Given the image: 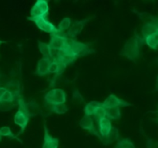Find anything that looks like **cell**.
I'll return each mask as SVG.
<instances>
[{
  "mask_svg": "<svg viewBox=\"0 0 158 148\" xmlns=\"http://www.w3.org/2000/svg\"><path fill=\"white\" fill-rule=\"evenodd\" d=\"M93 17H89V18H86L85 19L80 20V21H73L72 25H71L70 28H69V30L66 32V33L65 34L66 37L69 39L74 40V38L78 36L80 33H81L82 30L84 28V26L87 24L88 21L90 19H92Z\"/></svg>",
  "mask_w": 158,
  "mask_h": 148,
  "instance_id": "ba28073f",
  "label": "cell"
},
{
  "mask_svg": "<svg viewBox=\"0 0 158 148\" xmlns=\"http://www.w3.org/2000/svg\"><path fill=\"white\" fill-rule=\"evenodd\" d=\"M145 43L144 38L140 35L131 37L126 43L120 52V55L128 58L131 61H136L140 55L142 45Z\"/></svg>",
  "mask_w": 158,
  "mask_h": 148,
  "instance_id": "6da1fadb",
  "label": "cell"
},
{
  "mask_svg": "<svg viewBox=\"0 0 158 148\" xmlns=\"http://www.w3.org/2000/svg\"><path fill=\"white\" fill-rule=\"evenodd\" d=\"M52 61L50 58H42L37 63L36 70L35 74L39 77H44L49 74V67Z\"/></svg>",
  "mask_w": 158,
  "mask_h": 148,
  "instance_id": "30bf717a",
  "label": "cell"
},
{
  "mask_svg": "<svg viewBox=\"0 0 158 148\" xmlns=\"http://www.w3.org/2000/svg\"><path fill=\"white\" fill-rule=\"evenodd\" d=\"M145 43L149 46L151 49L154 50H158V32L152 34L144 38Z\"/></svg>",
  "mask_w": 158,
  "mask_h": 148,
  "instance_id": "ffe728a7",
  "label": "cell"
},
{
  "mask_svg": "<svg viewBox=\"0 0 158 148\" xmlns=\"http://www.w3.org/2000/svg\"><path fill=\"white\" fill-rule=\"evenodd\" d=\"M106 118L111 120H120L121 118V112L120 107L106 108Z\"/></svg>",
  "mask_w": 158,
  "mask_h": 148,
  "instance_id": "ac0fdd59",
  "label": "cell"
},
{
  "mask_svg": "<svg viewBox=\"0 0 158 148\" xmlns=\"http://www.w3.org/2000/svg\"><path fill=\"white\" fill-rule=\"evenodd\" d=\"M70 49L76 59L89 55L94 52L88 44L72 39L70 41Z\"/></svg>",
  "mask_w": 158,
  "mask_h": 148,
  "instance_id": "8992f818",
  "label": "cell"
},
{
  "mask_svg": "<svg viewBox=\"0 0 158 148\" xmlns=\"http://www.w3.org/2000/svg\"><path fill=\"white\" fill-rule=\"evenodd\" d=\"M101 106H103V103L100 102V101H89L84 107V110H83L84 115L89 117L94 116L97 109L101 107Z\"/></svg>",
  "mask_w": 158,
  "mask_h": 148,
  "instance_id": "2e32d148",
  "label": "cell"
},
{
  "mask_svg": "<svg viewBox=\"0 0 158 148\" xmlns=\"http://www.w3.org/2000/svg\"><path fill=\"white\" fill-rule=\"evenodd\" d=\"M147 148H158V143L152 139H148L147 141Z\"/></svg>",
  "mask_w": 158,
  "mask_h": 148,
  "instance_id": "f1b7e54d",
  "label": "cell"
},
{
  "mask_svg": "<svg viewBox=\"0 0 158 148\" xmlns=\"http://www.w3.org/2000/svg\"><path fill=\"white\" fill-rule=\"evenodd\" d=\"M119 139V131L117 127H113L112 131L110 134L109 136L106 138H103L101 140L103 141V143L106 145H108V144H110L112 143H114V141H117V140Z\"/></svg>",
  "mask_w": 158,
  "mask_h": 148,
  "instance_id": "44dd1931",
  "label": "cell"
},
{
  "mask_svg": "<svg viewBox=\"0 0 158 148\" xmlns=\"http://www.w3.org/2000/svg\"><path fill=\"white\" fill-rule=\"evenodd\" d=\"M94 117L97 122H98L100 120L106 118V108H104L103 106L99 107V108L97 110V111H96V113L94 114Z\"/></svg>",
  "mask_w": 158,
  "mask_h": 148,
  "instance_id": "484cf974",
  "label": "cell"
},
{
  "mask_svg": "<svg viewBox=\"0 0 158 148\" xmlns=\"http://www.w3.org/2000/svg\"><path fill=\"white\" fill-rule=\"evenodd\" d=\"M38 48L39 50H40V52L43 55V58H52V51L49 44L43 42V41H38Z\"/></svg>",
  "mask_w": 158,
  "mask_h": 148,
  "instance_id": "e0dca14e",
  "label": "cell"
},
{
  "mask_svg": "<svg viewBox=\"0 0 158 148\" xmlns=\"http://www.w3.org/2000/svg\"><path fill=\"white\" fill-rule=\"evenodd\" d=\"M80 125L81 126V127L83 129H84V130H89L90 133H92L93 134L96 135V136H97V138H100V140L102 139L100 134L97 133V131L96 130L95 127H94V121H93V119L91 117L86 116V115H84V117H83V118L80 120Z\"/></svg>",
  "mask_w": 158,
  "mask_h": 148,
  "instance_id": "4fadbf2b",
  "label": "cell"
},
{
  "mask_svg": "<svg viewBox=\"0 0 158 148\" xmlns=\"http://www.w3.org/2000/svg\"><path fill=\"white\" fill-rule=\"evenodd\" d=\"M59 140L51 136L47 127L44 125V138L42 148H58Z\"/></svg>",
  "mask_w": 158,
  "mask_h": 148,
  "instance_id": "5bb4252c",
  "label": "cell"
},
{
  "mask_svg": "<svg viewBox=\"0 0 158 148\" xmlns=\"http://www.w3.org/2000/svg\"><path fill=\"white\" fill-rule=\"evenodd\" d=\"M0 134H1L2 137H6V138H11V139L19 140L18 138H17L15 135H14V134L12 133L10 127H6V126H5V127H2L1 128H0Z\"/></svg>",
  "mask_w": 158,
  "mask_h": 148,
  "instance_id": "d4e9b609",
  "label": "cell"
},
{
  "mask_svg": "<svg viewBox=\"0 0 158 148\" xmlns=\"http://www.w3.org/2000/svg\"><path fill=\"white\" fill-rule=\"evenodd\" d=\"M158 32V20L152 19L145 23L141 29V34L143 38L149 36L152 34Z\"/></svg>",
  "mask_w": 158,
  "mask_h": 148,
  "instance_id": "7c38bea8",
  "label": "cell"
},
{
  "mask_svg": "<svg viewBox=\"0 0 158 148\" xmlns=\"http://www.w3.org/2000/svg\"><path fill=\"white\" fill-rule=\"evenodd\" d=\"M132 104L123 100L120 99L114 94L109 95L107 98L103 102V107L104 108H112V107H130Z\"/></svg>",
  "mask_w": 158,
  "mask_h": 148,
  "instance_id": "9c48e42d",
  "label": "cell"
},
{
  "mask_svg": "<svg viewBox=\"0 0 158 148\" xmlns=\"http://www.w3.org/2000/svg\"><path fill=\"white\" fill-rule=\"evenodd\" d=\"M115 148H136L132 141L128 138L120 140L116 144Z\"/></svg>",
  "mask_w": 158,
  "mask_h": 148,
  "instance_id": "cb8c5ba5",
  "label": "cell"
},
{
  "mask_svg": "<svg viewBox=\"0 0 158 148\" xmlns=\"http://www.w3.org/2000/svg\"><path fill=\"white\" fill-rule=\"evenodd\" d=\"M5 88H6V90L9 91L15 95L16 100L22 98L21 95H20V84L19 81H17V80H10V81H7V83L5 85Z\"/></svg>",
  "mask_w": 158,
  "mask_h": 148,
  "instance_id": "9a60e30c",
  "label": "cell"
},
{
  "mask_svg": "<svg viewBox=\"0 0 158 148\" xmlns=\"http://www.w3.org/2000/svg\"><path fill=\"white\" fill-rule=\"evenodd\" d=\"M71 21H72V19L69 17H66L59 23L58 28H57L59 34L64 35L65 32L69 30L71 26Z\"/></svg>",
  "mask_w": 158,
  "mask_h": 148,
  "instance_id": "d6986e66",
  "label": "cell"
},
{
  "mask_svg": "<svg viewBox=\"0 0 158 148\" xmlns=\"http://www.w3.org/2000/svg\"><path fill=\"white\" fill-rule=\"evenodd\" d=\"M49 7L46 0H37L30 10V17L32 18H42L47 17Z\"/></svg>",
  "mask_w": 158,
  "mask_h": 148,
  "instance_id": "52a82bcc",
  "label": "cell"
},
{
  "mask_svg": "<svg viewBox=\"0 0 158 148\" xmlns=\"http://www.w3.org/2000/svg\"><path fill=\"white\" fill-rule=\"evenodd\" d=\"M45 104L49 106L65 104L66 101V94L63 89L53 88L49 91L44 97Z\"/></svg>",
  "mask_w": 158,
  "mask_h": 148,
  "instance_id": "3957f363",
  "label": "cell"
},
{
  "mask_svg": "<svg viewBox=\"0 0 158 148\" xmlns=\"http://www.w3.org/2000/svg\"><path fill=\"white\" fill-rule=\"evenodd\" d=\"M98 126L99 132H100L102 139L107 138L110 134L111 133V131H112V124H111L110 120L108 119L107 118H104L103 119L100 120L98 121Z\"/></svg>",
  "mask_w": 158,
  "mask_h": 148,
  "instance_id": "8fae6325",
  "label": "cell"
},
{
  "mask_svg": "<svg viewBox=\"0 0 158 148\" xmlns=\"http://www.w3.org/2000/svg\"><path fill=\"white\" fill-rule=\"evenodd\" d=\"M6 88L5 87H2V86H0V98L4 95L5 92H6Z\"/></svg>",
  "mask_w": 158,
  "mask_h": 148,
  "instance_id": "f546056e",
  "label": "cell"
},
{
  "mask_svg": "<svg viewBox=\"0 0 158 148\" xmlns=\"http://www.w3.org/2000/svg\"><path fill=\"white\" fill-rule=\"evenodd\" d=\"M50 111L52 113L57 114V115H63V114L66 113L68 111L67 105L65 104H55V105L50 106L49 108Z\"/></svg>",
  "mask_w": 158,
  "mask_h": 148,
  "instance_id": "7402d4cb",
  "label": "cell"
},
{
  "mask_svg": "<svg viewBox=\"0 0 158 148\" xmlns=\"http://www.w3.org/2000/svg\"><path fill=\"white\" fill-rule=\"evenodd\" d=\"M17 104L19 105V109L14 116V123L20 127V134L24 132L29 124L30 119V112L23 98L17 100Z\"/></svg>",
  "mask_w": 158,
  "mask_h": 148,
  "instance_id": "7a4b0ae2",
  "label": "cell"
},
{
  "mask_svg": "<svg viewBox=\"0 0 158 148\" xmlns=\"http://www.w3.org/2000/svg\"><path fill=\"white\" fill-rule=\"evenodd\" d=\"M1 140H2V135L1 134H0V141H1Z\"/></svg>",
  "mask_w": 158,
  "mask_h": 148,
  "instance_id": "d6a6232c",
  "label": "cell"
},
{
  "mask_svg": "<svg viewBox=\"0 0 158 148\" xmlns=\"http://www.w3.org/2000/svg\"><path fill=\"white\" fill-rule=\"evenodd\" d=\"M156 91H158V76L157 78V81H156Z\"/></svg>",
  "mask_w": 158,
  "mask_h": 148,
  "instance_id": "4dcf8cb0",
  "label": "cell"
},
{
  "mask_svg": "<svg viewBox=\"0 0 158 148\" xmlns=\"http://www.w3.org/2000/svg\"><path fill=\"white\" fill-rule=\"evenodd\" d=\"M73 99L77 103H83V98L80 92L78 90H74L73 92Z\"/></svg>",
  "mask_w": 158,
  "mask_h": 148,
  "instance_id": "4316f807",
  "label": "cell"
},
{
  "mask_svg": "<svg viewBox=\"0 0 158 148\" xmlns=\"http://www.w3.org/2000/svg\"><path fill=\"white\" fill-rule=\"evenodd\" d=\"M70 40L65 35H60V34L52 35L49 45L52 51H56L57 52H61L69 45Z\"/></svg>",
  "mask_w": 158,
  "mask_h": 148,
  "instance_id": "5b68a950",
  "label": "cell"
},
{
  "mask_svg": "<svg viewBox=\"0 0 158 148\" xmlns=\"http://www.w3.org/2000/svg\"><path fill=\"white\" fill-rule=\"evenodd\" d=\"M27 19L29 21H33L35 24V25L40 29V30L43 31V32H46V33L50 34L52 35H56L59 34L58 29L57 28L52 24V22L48 20L47 17H42V18H32V17L29 16L27 17Z\"/></svg>",
  "mask_w": 158,
  "mask_h": 148,
  "instance_id": "277c9868",
  "label": "cell"
},
{
  "mask_svg": "<svg viewBox=\"0 0 158 148\" xmlns=\"http://www.w3.org/2000/svg\"><path fill=\"white\" fill-rule=\"evenodd\" d=\"M16 100L15 95L9 91H6L4 95L0 98V103H13Z\"/></svg>",
  "mask_w": 158,
  "mask_h": 148,
  "instance_id": "603a6c76",
  "label": "cell"
},
{
  "mask_svg": "<svg viewBox=\"0 0 158 148\" xmlns=\"http://www.w3.org/2000/svg\"><path fill=\"white\" fill-rule=\"evenodd\" d=\"M2 43H5V41H1V40H0V45H1L2 44Z\"/></svg>",
  "mask_w": 158,
  "mask_h": 148,
  "instance_id": "1f68e13d",
  "label": "cell"
},
{
  "mask_svg": "<svg viewBox=\"0 0 158 148\" xmlns=\"http://www.w3.org/2000/svg\"><path fill=\"white\" fill-rule=\"evenodd\" d=\"M13 104L12 103H0V111H7L11 110L13 107Z\"/></svg>",
  "mask_w": 158,
  "mask_h": 148,
  "instance_id": "83f0119b",
  "label": "cell"
}]
</instances>
